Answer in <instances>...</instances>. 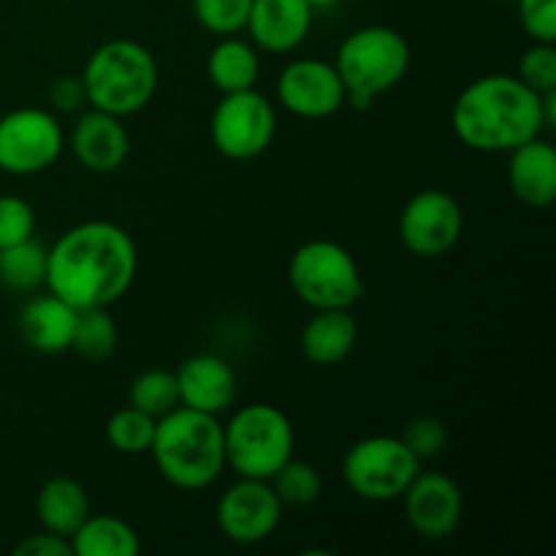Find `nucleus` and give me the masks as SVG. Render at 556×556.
Returning a JSON list of instances; mask_svg holds the SVG:
<instances>
[{"label": "nucleus", "instance_id": "obj_16", "mask_svg": "<svg viewBox=\"0 0 556 556\" xmlns=\"http://www.w3.org/2000/svg\"><path fill=\"white\" fill-rule=\"evenodd\" d=\"M313 16L307 0H253L244 30L258 52L291 54L307 41Z\"/></svg>", "mask_w": 556, "mask_h": 556}, {"label": "nucleus", "instance_id": "obj_6", "mask_svg": "<svg viewBox=\"0 0 556 556\" xmlns=\"http://www.w3.org/2000/svg\"><path fill=\"white\" fill-rule=\"evenodd\" d=\"M223 445H226V467L237 478L269 481L293 456L296 432L280 407L269 402L244 405L223 424Z\"/></svg>", "mask_w": 556, "mask_h": 556}, {"label": "nucleus", "instance_id": "obj_29", "mask_svg": "<svg viewBox=\"0 0 556 556\" xmlns=\"http://www.w3.org/2000/svg\"><path fill=\"white\" fill-rule=\"evenodd\" d=\"M253 0H193L195 22L212 36H237L248 25Z\"/></svg>", "mask_w": 556, "mask_h": 556}, {"label": "nucleus", "instance_id": "obj_2", "mask_svg": "<svg viewBox=\"0 0 556 556\" xmlns=\"http://www.w3.org/2000/svg\"><path fill=\"white\" fill-rule=\"evenodd\" d=\"M454 136L472 152H510L543 136L541 92L516 74H486L472 79L451 106Z\"/></svg>", "mask_w": 556, "mask_h": 556}, {"label": "nucleus", "instance_id": "obj_5", "mask_svg": "<svg viewBox=\"0 0 556 556\" xmlns=\"http://www.w3.org/2000/svg\"><path fill=\"white\" fill-rule=\"evenodd\" d=\"M334 68L353 109H367L383 92L394 90L410 68V43L400 30L367 25L348 33L337 47Z\"/></svg>", "mask_w": 556, "mask_h": 556}, {"label": "nucleus", "instance_id": "obj_36", "mask_svg": "<svg viewBox=\"0 0 556 556\" xmlns=\"http://www.w3.org/2000/svg\"><path fill=\"white\" fill-rule=\"evenodd\" d=\"M541 114H543V130L552 134L556 128V90L543 92L541 96Z\"/></svg>", "mask_w": 556, "mask_h": 556}, {"label": "nucleus", "instance_id": "obj_7", "mask_svg": "<svg viewBox=\"0 0 556 556\" xmlns=\"http://www.w3.org/2000/svg\"><path fill=\"white\" fill-rule=\"evenodd\" d=\"M291 291L309 309H351L364 296L358 261L334 239H309L288 261Z\"/></svg>", "mask_w": 556, "mask_h": 556}, {"label": "nucleus", "instance_id": "obj_9", "mask_svg": "<svg viewBox=\"0 0 556 556\" xmlns=\"http://www.w3.org/2000/svg\"><path fill=\"white\" fill-rule=\"evenodd\" d=\"M65 130L52 109L20 106L0 117V172L33 177L58 163Z\"/></svg>", "mask_w": 556, "mask_h": 556}, {"label": "nucleus", "instance_id": "obj_20", "mask_svg": "<svg viewBox=\"0 0 556 556\" xmlns=\"http://www.w3.org/2000/svg\"><path fill=\"white\" fill-rule=\"evenodd\" d=\"M358 342V320L351 309H313L302 329V353L315 367H337Z\"/></svg>", "mask_w": 556, "mask_h": 556}, {"label": "nucleus", "instance_id": "obj_37", "mask_svg": "<svg viewBox=\"0 0 556 556\" xmlns=\"http://www.w3.org/2000/svg\"><path fill=\"white\" fill-rule=\"evenodd\" d=\"M309 5H313V11H329L334 9V5H340L342 0H307Z\"/></svg>", "mask_w": 556, "mask_h": 556}, {"label": "nucleus", "instance_id": "obj_22", "mask_svg": "<svg viewBox=\"0 0 556 556\" xmlns=\"http://www.w3.org/2000/svg\"><path fill=\"white\" fill-rule=\"evenodd\" d=\"M206 76L217 92H242L258 85L261 52L250 38L223 36L206 58Z\"/></svg>", "mask_w": 556, "mask_h": 556}, {"label": "nucleus", "instance_id": "obj_4", "mask_svg": "<svg viewBox=\"0 0 556 556\" xmlns=\"http://www.w3.org/2000/svg\"><path fill=\"white\" fill-rule=\"evenodd\" d=\"M87 106L114 117L141 112L157 92V60L134 38H112L92 49L81 68Z\"/></svg>", "mask_w": 556, "mask_h": 556}, {"label": "nucleus", "instance_id": "obj_24", "mask_svg": "<svg viewBox=\"0 0 556 556\" xmlns=\"http://www.w3.org/2000/svg\"><path fill=\"white\" fill-rule=\"evenodd\" d=\"M0 286L11 293H36L47 286V244L36 237L0 248Z\"/></svg>", "mask_w": 556, "mask_h": 556}, {"label": "nucleus", "instance_id": "obj_25", "mask_svg": "<svg viewBox=\"0 0 556 556\" xmlns=\"http://www.w3.org/2000/svg\"><path fill=\"white\" fill-rule=\"evenodd\" d=\"M117 324H114L109 307L79 309L76 313L71 351H76L87 362H106L117 351Z\"/></svg>", "mask_w": 556, "mask_h": 556}, {"label": "nucleus", "instance_id": "obj_11", "mask_svg": "<svg viewBox=\"0 0 556 556\" xmlns=\"http://www.w3.org/2000/svg\"><path fill=\"white\" fill-rule=\"evenodd\" d=\"M400 239L416 258H440L456 248L465 228L459 201L440 188L413 193L400 212Z\"/></svg>", "mask_w": 556, "mask_h": 556}, {"label": "nucleus", "instance_id": "obj_30", "mask_svg": "<svg viewBox=\"0 0 556 556\" xmlns=\"http://www.w3.org/2000/svg\"><path fill=\"white\" fill-rule=\"evenodd\" d=\"M400 438L424 465V462L438 459L443 454L445 445H448V429L438 416H416L405 424Z\"/></svg>", "mask_w": 556, "mask_h": 556}, {"label": "nucleus", "instance_id": "obj_34", "mask_svg": "<svg viewBox=\"0 0 556 556\" xmlns=\"http://www.w3.org/2000/svg\"><path fill=\"white\" fill-rule=\"evenodd\" d=\"M47 96L54 112L76 114L81 112V109H87V96H85V85H81V76H74V74L58 76V79L49 85Z\"/></svg>", "mask_w": 556, "mask_h": 556}, {"label": "nucleus", "instance_id": "obj_1", "mask_svg": "<svg viewBox=\"0 0 556 556\" xmlns=\"http://www.w3.org/2000/svg\"><path fill=\"white\" fill-rule=\"evenodd\" d=\"M139 269L136 242L112 220L71 226L47 248V291L74 309L112 307L128 293Z\"/></svg>", "mask_w": 556, "mask_h": 556}, {"label": "nucleus", "instance_id": "obj_17", "mask_svg": "<svg viewBox=\"0 0 556 556\" xmlns=\"http://www.w3.org/2000/svg\"><path fill=\"white\" fill-rule=\"evenodd\" d=\"M179 405L220 416L237 400V372L215 353H195L179 364L177 372Z\"/></svg>", "mask_w": 556, "mask_h": 556}, {"label": "nucleus", "instance_id": "obj_28", "mask_svg": "<svg viewBox=\"0 0 556 556\" xmlns=\"http://www.w3.org/2000/svg\"><path fill=\"white\" fill-rule=\"evenodd\" d=\"M269 483L275 489L277 500L282 503V508H307V505H313L320 497V486H324L320 472L309 462L296 459V456H291L269 478Z\"/></svg>", "mask_w": 556, "mask_h": 556}, {"label": "nucleus", "instance_id": "obj_18", "mask_svg": "<svg viewBox=\"0 0 556 556\" xmlns=\"http://www.w3.org/2000/svg\"><path fill=\"white\" fill-rule=\"evenodd\" d=\"M510 193L532 210H548L556 201V150L548 139L535 136L508 152Z\"/></svg>", "mask_w": 556, "mask_h": 556}, {"label": "nucleus", "instance_id": "obj_33", "mask_svg": "<svg viewBox=\"0 0 556 556\" xmlns=\"http://www.w3.org/2000/svg\"><path fill=\"white\" fill-rule=\"evenodd\" d=\"M519 25L535 43H556V0H514Z\"/></svg>", "mask_w": 556, "mask_h": 556}, {"label": "nucleus", "instance_id": "obj_19", "mask_svg": "<svg viewBox=\"0 0 556 556\" xmlns=\"http://www.w3.org/2000/svg\"><path fill=\"white\" fill-rule=\"evenodd\" d=\"M76 313L54 293H38L22 307L20 313V334L25 345L36 353H63L71 351L74 340Z\"/></svg>", "mask_w": 556, "mask_h": 556}, {"label": "nucleus", "instance_id": "obj_15", "mask_svg": "<svg viewBox=\"0 0 556 556\" xmlns=\"http://www.w3.org/2000/svg\"><path fill=\"white\" fill-rule=\"evenodd\" d=\"M65 147L87 172L114 174L128 161L130 136L123 117L87 106L76 117L71 134L65 136Z\"/></svg>", "mask_w": 556, "mask_h": 556}, {"label": "nucleus", "instance_id": "obj_26", "mask_svg": "<svg viewBox=\"0 0 556 556\" xmlns=\"http://www.w3.org/2000/svg\"><path fill=\"white\" fill-rule=\"evenodd\" d=\"M128 405L139 407L141 413L152 418L166 416L168 410L179 405L177 375L172 369H144L130 380Z\"/></svg>", "mask_w": 556, "mask_h": 556}, {"label": "nucleus", "instance_id": "obj_31", "mask_svg": "<svg viewBox=\"0 0 556 556\" xmlns=\"http://www.w3.org/2000/svg\"><path fill=\"white\" fill-rule=\"evenodd\" d=\"M36 237V210L22 195H0V248Z\"/></svg>", "mask_w": 556, "mask_h": 556}, {"label": "nucleus", "instance_id": "obj_23", "mask_svg": "<svg viewBox=\"0 0 556 556\" xmlns=\"http://www.w3.org/2000/svg\"><path fill=\"white\" fill-rule=\"evenodd\" d=\"M68 541L74 556H136L141 552L134 527L112 514H90Z\"/></svg>", "mask_w": 556, "mask_h": 556}, {"label": "nucleus", "instance_id": "obj_38", "mask_svg": "<svg viewBox=\"0 0 556 556\" xmlns=\"http://www.w3.org/2000/svg\"><path fill=\"white\" fill-rule=\"evenodd\" d=\"M503 3H514V0H503Z\"/></svg>", "mask_w": 556, "mask_h": 556}, {"label": "nucleus", "instance_id": "obj_14", "mask_svg": "<svg viewBox=\"0 0 556 556\" xmlns=\"http://www.w3.org/2000/svg\"><path fill=\"white\" fill-rule=\"evenodd\" d=\"M405 519L424 541H445L454 535L465 516L459 483L445 472L421 470L402 494Z\"/></svg>", "mask_w": 556, "mask_h": 556}, {"label": "nucleus", "instance_id": "obj_8", "mask_svg": "<svg viewBox=\"0 0 556 556\" xmlns=\"http://www.w3.org/2000/svg\"><path fill=\"white\" fill-rule=\"evenodd\" d=\"M418 472L421 462L400 434H369L356 440L342 459L345 486L367 503H394Z\"/></svg>", "mask_w": 556, "mask_h": 556}, {"label": "nucleus", "instance_id": "obj_12", "mask_svg": "<svg viewBox=\"0 0 556 556\" xmlns=\"http://www.w3.org/2000/svg\"><path fill=\"white\" fill-rule=\"evenodd\" d=\"M282 503L269 481L237 478L217 500V530L239 546H255L269 541L282 521Z\"/></svg>", "mask_w": 556, "mask_h": 556}, {"label": "nucleus", "instance_id": "obj_35", "mask_svg": "<svg viewBox=\"0 0 556 556\" xmlns=\"http://www.w3.org/2000/svg\"><path fill=\"white\" fill-rule=\"evenodd\" d=\"M16 556H74L71 552V541L54 532L41 530L38 535H27L14 546Z\"/></svg>", "mask_w": 556, "mask_h": 556}, {"label": "nucleus", "instance_id": "obj_10", "mask_svg": "<svg viewBox=\"0 0 556 556\" xmlns=\"http://www.w3.org/2000/svg\"><path fill=\"white\" fill-rule=\"evenodd\" d=\"M277 134L275 103L255 87L226 92L210 119L215 150L228 161H253L264 155Z\"/></svg>", "mask_w": 556, "mask_h": 556}, {"label": "nucleus", "instance_id": "obj_27", "mask_svg": "<svg viewBox=\"0 0 556 556\" xmlns=\"http://www.w3.org/2000/svg\"><path fill=\"white\" fill-rule=\"evenodd\" d=\"M155 421L157 418L147 416V413H141L134 405L119 407L106 421L109 445L123 456L147 454L152 445V438H155Z\"/></svg>", "mask_w": 556, "mask_h": 556}, {"label": "nucleus", "instance_id": "obj_32", "mask_svg": "<svg viewBox=\"0 0 556 556\" xmlns=\"http://www.w3.org/2000/svg\"><path fill=\"white\" fill-rule=\"evenodd\" d=\"M521 81L535 92H552L556 90V47L554 43H535L521 54L519 71H516Z\"/></svg>", "mask_w": 556, "mask_h": 556}, {"label": "nucleus", "instance_id": "obj_21", "mask_svg": "<svg viewBox=\"0 0 556 556\" xmlns=\"http://www.w3.org/2000/svg\"><path fill=\"white\" fill-rule=\"evenodd\" d=\"M36 516L41 530L71 538L76 527L90 516V497L76 478L54 476L38 489Z\"/></svg>", "mask_w": 556, "mask_h": 556}, {"label": "nucleus", "instance_id": "obj_3", "mask_svg": "<svg viewBox=\"0 0 556 556\" xmlns=\"http://www.w3.org/2000/svg\"><path fill=\"white\" fill-rule=\"evenodd\" d=\"M147 454L166 483L182 492L210 489L226 467L223 421L212 413L177 405L155 421V438Z\"/></svg>", "mask_w": 556, "mask_h": 556}, {"label": "nucleus", "instance_id": "obj_13", "mask_svg": "<svg viewBox=\"0 0 556 556\" xmlns=\"http://www.w3.org/2000/svg\"><path fill=\"white\" fill-rule=\"evenodd\" d=\"M275 92L277 103L302 119L334 117L348 103L334 63L318 58H296L282 65Z\"/></svg>", "mask_w": 556, "mask_h": 556}]
</instances>
